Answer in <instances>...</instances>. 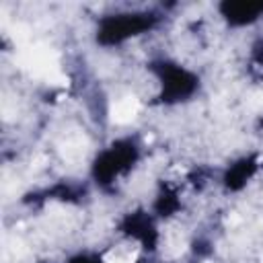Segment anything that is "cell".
I'll return each mask as SVG.
<instances>
[{
	"label": "cell",
	"mask_w": 263,
	"mask_h": 263,
	"mask_svg": "<svg viewBox=\"0 0 263 263\" xmlns=\"http://www.w3.org/2000/svg\"><path fill=\"white\" fill-rule=\"evenodd\" d=\"M140 111V103L134 97H123L111 107V119L115 123H129Z\"/></svg>",
	"instance_id": "1"
}]
</instances>
